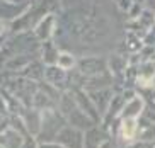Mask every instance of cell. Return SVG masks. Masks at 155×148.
<instances>
[{
  "instance_id": "cell-2",
  "label": "cell",
  "mask_w": 155,
  "mask_h": 148,
  "mask_svg": "<svg viewBox=\"0 0 155 148\" xmlns=\"http://www.w3.org/2000/svg\"><path fill=\"white\" fill-rule=\"evenodd\" d=\"M137 133V121L133 117H126L123 121V126H121V136L124 140H131Z\"/></svg>"
},
{
  "instance_id": "cell-3",
  "label": "cell",
  "mask_w": 155,
  "mask_h": 148,
  "mask_svg": "<svg viewBox=\"0 0 155 148\" xmlns=\"http://www.w3.org/2000/svg\"><path fill=\"white\" fill-rule=\"evenodd\" d=\"M60 65H61L63 68H70L73 65L72 56H70V54H61V56H60Z\"/></svg>"
},
{
  "instance_id": "cell-1",
  "label": "cell",
  "mask_w": 155,
  "mask_h": 148,
  "mask_svg": "<svg viewBox=\"0 0 155 148\" xmlns=\"http://www.w3.org/2000/svg\"><path fill=\"white\" fill-rule=\"evenodd\" d=\"M143 111V100L140 97H133L130 99V104H128V107L124 109V117H138Z\"/></svg>"
}]
</instances>
